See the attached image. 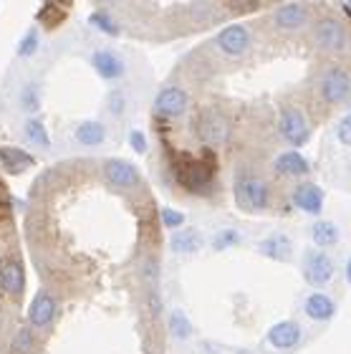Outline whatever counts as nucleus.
<instances>
[{
  "label": "nucleus",
  "mask_w": 351,
  "mask_h": 354,
  "mask_svg": "<svg viewBox=\"0 0 351 354\" xmlns=\"http://www.w3.org/2000/svg\"><path fill=\"white\" fill-rule=\"evenodd\" d=\"M129 147H132L137 155H144V152H146L144 132H140V129H132V132H129Z\"/></svg>",
  "instance_id": "72a5a7b5"
},
{
  "label": "nucleus",
  "mask_w": 351,
  "mask_h": 354,
  "mask_svg": "<svg viewBox=\"0 0 351 354\" xmlns=\"http://www.w3.org/2000/svg\"><path fill=\"white\" fill-rule=\"evenodd\" d=\"M106 111H109L111 117H124L126 111L124 91H109V96H106Z\"/></svg>",
  "instance_id": "c756f323"
},
{
  "label": "nucleus",
  "mask_w": 351,
  "mask_h": 354,
  "mask_svg": "<svg viewBox=\"0 0 351 354\" xmlns=\"http://www.w3.org/2000/svg\"><path fill=\"white\" fill-rule=\"evenodd\" d=\"M346 8H349V10H351V0H346Z\"/></svg>",
  "instance_id": "e433bc0d"
},
{
  "label": "nucleus",
  "mask_w": 351,
  "mask_h": 354,
  "mask_svg": "<svg viewBox=\"0 0 351 354\" xmlns=\"http://www.w3.org/2000/svg\"><path fill=\"white\" fill-rule=\"evenodd\" d=\"M53 317H56V299L51 291L41 288L28 306V324L33 329H46L53 322Z\"/></svg>",
  "instance_id": "ddd939ff"
},
{
  "label": "nucleus",
  "mask_w": 351,
  "mask_h": 354,
  "mask_svg": "<svg viewBox=\"0 0 351 354\" xmlns=\"http://www.w3.org/2000/svg\"><path fill=\"white\" fill-rule=\"evenodd\" d=\"M308 21V8L303 3H285L273 10V23L283 30H298Z\"/></svg>",
  "instance_id": "dca6fc26"
},
{
  "label": "nucleus",
  "mask_w": 351,
  "mask_h": 354,
  "mask_svg": "<svg viewBox=\"0 0 351 354\" xmlns=\"http://www.w3.org/2000/svg\"><path fill=\"white\" fill-rule=\"evenodd\" d=\"M336 140L341 142L344 147H351V111L339 119V124H336Z\"/></svg>",
  "instance_id": "473e14b6"
},
{
  "label": "nucleus",
  "mask_w": 351,
  "mask_h": 354,
  "mask_svg": "<svg viewBox=\"0 0 351 354\" xmlns=\"http://www.w3.org/2000/svg\"><path fill=\"white\" fill-rule=\"evenodd\" d=\"M339 238H341V230L334 221H316L311 225V241L316 248H331L339 243Z\"/></svg>",
  "instance_id": "5701e85b"
},
{
  "label": "nucleus",
  "mask_w": 351,
  "mask_h": 354,
  "mask_svg": "<svg viewBox=\"0 0 351 354\" xmlns=\"http://www.w3.org/2000/svg\"><path fill=\"white\" fill-rule=\"evenodd\" d=\"M26 288V271L18 259L0 261V291L8 296H21Z\"/></svg>",
  "instance_id": "2eb2a0df"
},
{
  "label": "nucleus",
  "mask_w": 351,
  "mask_h": 354,
  "mask_svg": "<svg viewBox=\"0 0 351 354\" xmlns=\"http://www.w3.org/2000/svg\"><path fill=\"white\" fill-rule=\"evenodd\" d=\"M0 165L8 175H23L36 165V157L21 147H0Z\"/></svg>",
  "instance_id": "aec40b11"
},
{
  "label": "nucleus",
  "mask_w": 351,
  "mask_h": 354,
  "mask_svg": "<svg viewBox=\"0 0 351 354\" xmlns=\"http://www.w3.org/2000/svg\"><path fill=\"white\" fill-rule=\"evenodd\" d=\"M301 273H303L306 283L321 288L334 279L336 263H334V259H331L326 251H321V248H308V251L303 253V261H301Z\"/></svg>",
  "instance_id": "20e7f679"
},
{
  "label": "nucleus",
  "mask_w": 351,
  "mask_h": 354,
  "mask_svg": "<svg viewBox=\"0 0 351 354\" xmlns=\"http://www.w3.org/2000/svg\"><path fill=\"white\" fill-rule=\"evenodd\" d=\"M273 170L283 177H306L311 172V165L298 149H288V152H281L273 160Z\"/></svg>",
  "instance_id": "f3484780"
},
{
  "label": "nucleus",
  "mask_w": 351,
  "mask_h": 354,
  "mask_svg": "<svg viewBox=\"0 0 351 354\" xmlns=\"http://www.w3.org/2000/svg\"><path fill=\"white\" fill-rule=\"evenodd\" d=\"M258 253L271 261H291L293 243L285 233H273V236L263 238V241L258 243Z\"/></svg>",
  "instance_id": "412c9836"
},
{
  "label": "nucleus",
  "mask_w": 351,
  "mask_h": 354,
  "mask_svg": "<svg viewBox=\"0 0 351 354\" xmlns=\"http://www.w3.org/2000/svg\"><path fill=\"white\" fill-rule=\"evenodd\" d=\"M3 198H6V195H3V187H0V205H3Z\"/></svg>",
  "instance_id": "c9c22d12"
},
{
  "label": "nucleus",
  "mask_w": 351,
  "mask_h": 354,
  "mask_svg": "<svg viewBox=\"0 0 351 354\" xmlns=\"http://www.w3.org/2000/svg\"><path fill=\"white\" fill-rule=\"evenodd\" d=\"M30 349H33V332H30V329H21V332L13 337V352L28 354Z\"/></svg>",
  "instance_id": "2f4dec72"
},
{
  "label": "nucleus",
  "mask_w": 351,
  "mask_h": 354,
  "mask_svg": "<svg viewBox=\"0 0 351 354\" xmlns=\"http://www.w3.org/2000/svg\"><path fill=\"white\" fill-rule=\"evenodd\" d=\"M215 44L218 48L225 56H243V53H248L250 44H253V33H250L248 26H243V23H230L225 28L220 30L218 38H215Z\"/></svg>",
  "instance_id": "0eeeda50"
},
{
  "label": "nucleus",
  "mask_w": 351,
  "mask_h": 354,
  "mask_svg": "<svg viewBox=\"0 0 351 354\" xmlns=\"http://www.w3.org/2000/svg\"><path fill=\"white\" fill-rule=\"evenodd\" d=\"M293 205L298 207L301 213L306 215H321L323 213V190L316 183H298L291 192Z\"/></svg>",
  "instance_id": "9b49d317"
},
{
  "label": "nucleus",
  "mask_w": 351,
  "mask_h": 354,
  "mask_svg": "<svg viewBox=\"0 0 351 354\" xmlns=\"http://www.w3.org/2000/svg\"><path fill=\"white\" fill-rule=\"evenodd\" d=\"M319 91L326 104H344L351 96V74L344 66H329L321 74Z\"/></svg>",
  "instance_id": "423d86ee"
},
{
  "label": "nucleus",
  "mask_w": 351,
  "mask_h": 354,
  "mask_svg": "<svg viewBox=\"0 0 351 354\" xmlns=\"http://www.w3.org/2000/svg\"><path fill=\"white\" fill-rule=\"evenodd\" d=\"M73 140L79 142L81 147H99L106 142V127L99 119H84L73 127Z\"/></svg>",
  "instance_id": "6ab92c4d"
},
{
  "label": "nucleus",
  "mask_w": 351,
  "mask_h": 354,
  "mask_svg": "<svg viewBox=\"0 0 351 354\" xmlns=\"http://www.w3.org/2000/svg\"><path fill=\"white\" fill-rule=\"evenodd\" d=\"M23 134H26V140H28L30 145H36V147H41V149L51 147V140H48V129H46L44 119L28 117V119H26V124H23Z\"/></svg>",
  "instance_id": "b1692460"
},
{
  "label": "nucleus",
  "mask_w": 351,
  "mask_h": 354,
  "mask_svg": "<svg viewBox=\"0 0 351 354\" xmlns=\"http://www.w3.org/2000/svg\"><path fill=\"white\" fill-rule=\"evenodd\" d=\"M160 215H162V225H164V228H172V230L184 228V213L182 210H175V207H162Z\"/></svg>",
  "instance_id": "c85d7f7f"
},
{
  "label": "nucleus",
  "mask_w": 351,
  "mask_h": 354,
  "mask_svg": "<svg viewBox=\"0 0 351 354\" xmlns=\"http://www.w3.org/2000/svg\"><path fill=\"white\" fill-rule=\"evenodd\" d=\"M240 243H243V236H240V230H235V228L218 230L210 241L212 251H227V248H235V245H240Z\"/></svg>",
  "instance_id": "a878e982"
},
{
  "label": "nucleus",
  "mask_w": 351,
  "mask_h": 354,
  "mask_svg": "<svg viewBox=\"0 0 351 354\" xmlns=\"http://www.w3.org/2000/svg\"><path fill=\"white\" fill-rule=\"evenodd\" d=\"M38 46H41V33H38L36 28H28L23 33L21 41H18V46H15V53H18L21 59H30V56H36Z\"/></svg>",
  "instance_id": "bb28decb"
},
{
  "label": "nucleus",
  "mask_w": 351,
  "mask_h": 354,
  "mask_svg": "<svg viewBox=\"0 0 351 354\" xmlns=\"http://www.w3.org/2000/svg\"><path fill=\"white\" fill-rule=\"evenodd\" d=\"M91 26H94V28H99L102 33H109V36L119 33L117 23L111 21V15H109V13H104V10H99V13L91 15Z\"/></svg>",
  "instance_id": "7c9ffc66"
},
{
  "label": "nucleus",
  "mask_w": 351,
  "mask_h": 354,
  "mask_svg": "<svg viewBox=\"0 0 351 354\" xmlns=\"http://www.w3.org/2000/svg\"><path fill=\"white\" fill-rule=\"evenodd\" d=\"M21 106L28 114H36L38 109H41V88L36 86V84H28V86L21 91Z\"/></svg>",
  "instance_id": "cd10ccee"
},
{
  "label": "nucleus",
  "mask_w": 351,
  "mask_h": 354,
  "mask_svg": "<svg viewBox=\"0 0 351 354\" xmlns=\"http://www.w3.org/2000/svg\"><path fill=\"white\" fill-rule=\"evenodd\" d=\"M346 281H349V283H351V259L346 261Z\"/></svg>",
  "instance_id": "f704fd0d"
},
{
  "label": "nucleus",
  "mask_w": 351,
  "mask_h": 354,
  "mask_svg": "<svg viewBox=\"0 0 351 354\" xmlns=\"http://www.w3.org/2000/svg\"><path fill=\"white\" fill-rule=\"evenodd\" d=\"M175 175H177V183L182 185L187 192L205 195V192H210V187H212L215 165L207 162V160H200V157L180 155L175 160Z\"/></svg>",
  "instance_id": "f257e3e1"
},
{
  "label": "nucleus",
  "mask_w": 351,
  "mask_h": 354,
  "mask_svg": "<svg viewBox=\"0 0 351 354\" xmlns=\"http://www.w3.org/2000/svg\"><path fill=\"white\" fill-rule=\"evenodd\" d=\"M311 38L314 44L326 53H344L349 48V30L339 18H319V21L311 26Z\"/></svg>",
  "instance_id": "7ed1b4c3"
},
{
  "label": "nucleus",
  "mask_w": 351,
  "mask_h": 354,
  "mask_svg": "<svg viewBox=\"0 0 351 354\" xmlns=\"http://www.w3.org/2000/svg\"><path fill=\"white\" fill-rule=\"evenodd\" d=\"M91 66H94V71L102 76L104 82H117L126 71L124 59L117 51H111V48H96L91 53Z\"/></svg>",
  "instance_id": "f8f14e48"
},
{
  "label": "nucleus",
  "mask_w": 351,
  "mask_h": 354,
  "mask_svg": "<svg viewBox=\"0 0 351 354\" xmlns=\"http://www.w3.org/2000/svg\"><path fill=\"white\" fill-rule=\"evenodd\" d=\"M278 129L281 137H283L291 147H303L311 137V127H308V119L303 117V111L298 106H283L278 114Z\"/></svg>",
  "instance_id": "39448f33"
},
{
  "label": "nucleus",
  "mask_w": 351,
  "mask_h": 354,
  "mask_svg": "<svg viewBox=\"0 0 351 354\" xmlns=\"http://www.w3.org/2000/svg\"><path fill=\"white\" fill-rule=\"evenodd\" d=\"M152 106H154V114H160L164 119L182 117L184 111H187V106H190V96L180 86H164L157 91Z\"/></svg>",
  "instance_id": "6e6552de"
},
{
  "label": "nucleus",
  "mask_w": 351,
  "mask_h": 354,
  "mask_svg": "<svg viewBox=\"0 0 351 354\" xmlns=\"http://www.w3.org/2000/svg\"><path fill=\"white\" fill-rule=\"evenodd\" d=\"M303 311H306V317L314 319V322H331L334 314H336V301H334L329 294H323V291H314V294L306 296Z\"/></svg>",
  "instance_id": "a211bd4d"
},
{
  "label": "nucleus",
  "mask_w": 351,
  "mask_h": 354,
  "mask_svg": "<svg viewBox=\"0 0 351 354\" xmlns=\"http://www.w3.org/2000/svg\"><path fill=\"white\" fill-rule=\"evenodd\" d=\"M200 245H202V236H200L195 228H180L172 233L169 238V248L180 256H190V253H198Z\"/></svg>",
  "instance_id": "4be33fe9"
},
{
  "label": "nucleus",
  "mask_w": 351,
  "mask_h": 354,
  "mask_svg": "<svg viewBox=\"0 0 351 354\" xmlns=\"http://www.w3.org/2000/svg\"><path fill=\"white\" fill-rule=\"evenodd\" d=\"M169 334L180 342L192 337V322L187 319V314H184L182 309H175L169 314Z\"/></svg>",
  "instance_id": "393cba45"
},
{
  "label": "nucleus",
  "mask_w": 351,
  "mask_h": 354,
  "mask_svg": "<svg viewBox=\"0 0 351 354\" xmlns=\"http://www.w3.org/2000/svg\"><path fill=\"white\" fill-rule=\"evenodd\" d=\"M195 127H198L200 140L205 142V145H220V142H225L227 134H230L227 119L215 109L202 111L198 117V122H195Z\"/></svg>",
  "instance_id": "9d476101"
},
{
  "label": "nucleus",
  "mask_w": 351,
  "mask_h": 354,
  "mask_svg": "<svg viewBox=\"0 0 351 354\" xmlns=\"http://www.w3.org/2000/svg\"><path fill=\"white\" fill-rule=\"evenodd\" d=\"M235 203L248 213H263L271 207V187L263 177L243 172L235 177Z\"/></svg>",
  "instance_id": "f03ea898"
},
{
  "label": "nucleus",
  "mask_w": 351,
  "mask_h": 354,
  "mask_svg": "<svg viewBox=\"0 0 351 354\" xmlns=\"http://www.w3.org/2000/svg\"><path fill=\"white\" fill-rule=\"evenodd\" d=\"M104 177H106V183H109L111 187H117V190H132V187H137V185L142 183L140 170H137L132 162L119 160V157H111V160L104 162Z\"/></svg>",
  "instance_id": "1a4fd4ad"
},
{
  "label": "nucleus",
  "mask_w": 351,
  "mask_h": 354,
  "mask_svg": "<svg viewBox=\"0 0 351 354\" xmlns=\"http://www.w3.org/2000/svg\"><path fill=\"white\" fill-rule=\"evenodd\" d=\"M301 339H303V329L293 319H283L268 329V344L273 349H293Z\"/></svg>",
  "instance_id": "4468645a"
},
{
  "label": "nucleus",
  "mask_w": 351,
  "mask_h": 354,
  "mask_svg": "<svg viewBox=\"0 0 351 354\" xmlns=\"http://www.w3.org/2000/svg\"><path fill=\"white\" fill-rule=\"evenodd\" d=\"M104 3H114V0H104Z\"/></svg>",
  "instance_id": "4c0bfd02"
}]
</instances>
